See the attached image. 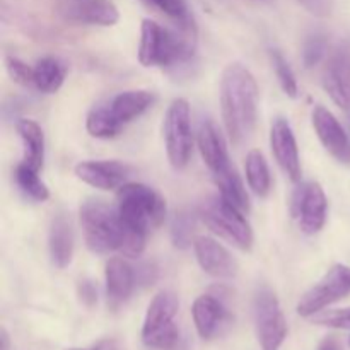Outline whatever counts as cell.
I'll return each mask as SVG.
<instances>
[{
    "instance_id": "28",
    "label": "cell",
    "mask_w": 350,
    "mask_h": 350,
    "mask_svg": "<svg viewBox=\"0 0 350 350\" xmlns=\"http://www.w3.org/2000/svg\"><path fill=\"white\" fill-rule=\"evenodd\" d=\"M195 215L188 211H180L171 222V241L178 250H187L193 245Z\"/></svg>"
},
{
    "instance_id": "1",
    "label": "cell",
    "mask_w": 350,
    "mask_h": 350,
    "mask_svg": "<svg viewBox=\"0 0 350 350\" xmlns=\"http://www.w3.org/2000/svg\"><path fill=\"white\" fill-rule=\"evenodd\" d=\"M79 215L85 246L92 253L108 255L118 252L129 258H139L146 250L147 234L130 228L118 208L109 207L106 202L89 198L81 205Z\"/></svg>"
},
{
    "instance_id": "34",
    "label": "cell",
    "mask_w": 350,
    "mask_h": 350,
    "mask_svg": "<svg viewBox=\"0 0 350 350\" xmlns=\"http://www.w3.org/2000/svg\"><path fill=\"white\" fill-rule=\"evenodd\" d=\"M77 293H79V297H81V301L85 304V306H94V304L98 303V289H96L92 280H88V279L81 280L77 287Z\"/></svg>"
},
{
    "instance_id": "10",
    "label": "cell",
    "mask_w": 350,
    "mask_h": 350,
    "mask_svg": "<svg viewBox=\"0 0 350 350\" xmlns=\"http://www.w3.org/2000/svg\"><path fill=\"white\" fill-rule=\"evenodd\" d=\"M291 214L299 222L301 231L317 234L323 229L328 214V200L320 183L304 181L296 187L291 200Z\"/></svg>"
},
{
    "instance_id": "30",
    "label": "cell",
    "mask_w": 350,
    "mask_h": 350,
    "mask_svg": "<svg viewBox=\"0 0 350 350\" xmlns=\"http://www.w3.org/2000/svg\"><path fill=\"white\" fill-rule=\"evenodd\" d=\"M328 41L323 34H313L306 40L303 48V64L306 68H313L327 57Z\"/></svg>"
},
{
    "instance_id": "13",
    "label": "cell",
    "mask_w": 350,
    "mask_h": 350,
    "mask_svg": "<svg viewBox=\"0 0 350 350\" xmlns=\"http://www.w3.org/2000/svg\"><path fill=\"white\" fill-rule=\"evenodd\" d=\"M193 250L198 265L208 275L215 279H232L238 273V262L215 239L197 236L193 241Z\"/></svg>"
},
{
    "instance_id": "21",
    "label": "cell",
    "mask_w": 350,
    "mask_h": 350,
    "mask_svg": "<svg viewBox=\"0 0 350 350\" xmlns=\"http://www.w3.org/2000/svg\"><path fill=\"white\" fill-rule=\"evenodd\" d=\"M156 101V96L150 91H125L120 92L118 96L113 98V101L109 103V111L113 113L116 120H118L122 125L133 122V120L139 118L140 115L147 111L150 106Z\"/></svg>"
},
{
    "instance_id": "36",
    "label": "cell",
    "mask_w": 350,
    "mask_h": 350,
    "mask_svg": "<svg viewBox=\"0 0 350 350\" xmlns=\"http://www.w3.org/2000/svg\"><path fill=\"white\" fill-rule=\"evenodd\" d=\"M303 7H306L314 16H327L330 14L332 3L330 0H297Z\"/></svg>"
},
{
    "instance_id": "20",
    "label": "cell",
    "mask_w": 350,
    "mask_h": 350,
    "mask_svg": "<svg viewBox=\"0 0 350 350\" xmlns=\"http://www.w3.org/2000/svg\"><path fill=\"white\" fill-rule=\"evenodd\" d=\"M48 248H50L51 263L57 269L64 270L70 265L74 256V229L67 215L58 214L51 221Z\"/></svg>"
},
{
    "instance_id": "7",
    "label": "cell",
    "mask_w": 350,
    "mask_h": 350,
    "mask_svg": "<svg viewBox=\"0 0 350 350\" xmlns=\"http://www.w3.org/2000/svg\"><path fill=\"white\" fill-rule=\"evenodd\" d=\"M164 144L170 164L174 170H183L190 163L193 149V133H191V113L187 99L178 98L167 108L164 116Z\"/></svg>"
},
{
    "instance_id": "31",
    "label": "cell",
    "mask_w": 350,
    "mask_h": 350,
    "mask_svg": "<svg viewBox=\"0 0 350 350\" xmlns=\"http://www.w3.org/2000/svg\"><path fill=\"white\" fill-rule=\"evenodd\" d=\"M5 67H7V74H9V77L12 79L16 84H21V85L34 84V68H31L29 65L24 64V62L19 60L17 57H7Z\"/></svg>"
},
{
    "instance_id": "35",
    "label": "cell",
    "mask_w": 350,
    "mask_h": 350,
    "mask_svg": "<svg viewBox=\"0 0 350 350\" xmlns=\"http://www.w3.org/2000/svg\"><path fill=\"white\" fill-rule=\"evenodd\" d=\"M137 284L142 286H152L157 279V267L154 263H142L135 272Z\"/></svg>"
},
{
    "instance_id": "33",
    "label": "cell",
    "mask_w": 350,
    "mask_h": 350,
    "mask_svg": "<svg viewBox=\"0 0 350 350\" xmlns=\"http://www.w3.org/2000/svg\"><path fill=\"white\" fill-rule=\"evenodd\" d=\"M156 7H159L164 14L176 21H183L190 17L187 9V0H149Z\"/></svg>"
},
{
    "instance_id": "5",
    "label": "cell",
    "mask_w": 350,
    "mask_h": 350,
    "mask_svg": "<svg viewBox=\"0 0 350 350\" xmlns=\"http://www.w3.org/2000/svg\"><path fill=\"white\" fill-rule=\"evenodd\" d=\"M204 224L219 238L226 239L236 248L250 252L253 246V231L243 211L226 200L222 195H211L198 207Z\"/></svg>"
},
{
    "instance_id": "37",
    "label": "cell",
    "mask_w": 350,
    "mask_h": 350,
    "mask_svg": "<svg viewBox=\"0 0 350 350\" xmlns=\"http://www.w3.org/2000/svg\"><path fill=\"white\" fill-rule=\"evenodd\" d=\"M65 350H118V349H116L115 340H101L96 345H92L91 349H65Z\"/></svg>"
},
{
    "instance_id": "16",
    "label": "cell",
    "mask_w": 350,
    "mask_h": 350,
    "mask_svg": "<svg viewBox=\"0 0 350 350\" xmlns=\"http://www.w3.org/2000/svg\"><path fill=\"white\" fill-rule=\"evenodd\" d=\"M313 126L318 139L325 146V149L332 156L338 159H347L350 156V144L347 132L344 130L342 123L335 118L332 111H328L325 106L318 105L313 109Z\"/></svg>"
},
{
    "instance_id": "27",
    "label": "cell",
    "mask_w": 350,
    "mask_h": 350,
    "mask_svg": "<svg viewBox=\"0 0 350 350\" xmlns=\"http://www.w3.org/2000/svg\"><path fill=\"white\" fill-rule=\"evenodd\" d=\"M16 181L19 185L21 190L31 197L36 202H44L50 198V190H48L46 185L43 183L40 176H38V171L29 167L27 164L21 163L16 167Z\"/></svg>"
},
{
    "instance_id": "3",
    "label": "cell",
    "mask_w": 350,
    "mask_h": 350,
    "mask_svg": "<svg viewBox=\"0 0 350 350\" xmlns=\"http://www.w3.org/2000/svg\"><path fill=\"white\" fill-rule=\"evenodd\" d=\"M176 23V29H167L156 21H142L139 62L144 67H174L193 58L197 48L193 21L187 17Z\"/></svg>"
},
{
    "instance_id": "22",
    "label": "cell",
    "mask_w": 350,
    "mask_h": 350,
    "mask_svg": "<svg viewBox=\"0 0 350 350\" xmlns=\"http://www.w3.org/2000/svg\"><path fill=\"white\" fill-rule=\"evenodd\" d=\"M17 133L23 140L24 159L23 163L27 164L33 170L40 171L43 167L44 161V135L41 126L34 120L23 118L16 123Z\"/></svg>"
},
{
    "instance_id": "9",
    "label": "cell",
    "mask_w": 350,
    "mask_h": 350,
    "mask_svg": "<svg viewBox=\"0 0 350 350\" xmlns=\"http://www.w3.org/2000/svg\"><path fill=\"white\" fill-rule=\"evenodd\" d=\"M255 328L263 350H279L287 337V321L275 293L262 287L255 296Z\"/></svg>"
},
{
    "instance_id": "32",
    "label": "cell",
    "mask_w": 350,
    "mask_h": 350,
    "mask_svg": "<svg viewBox=\"0 0 350 350\" xmlns=\"http://www.w3.org/2000/svg\"><path fill=\"white\" fill-rule=\"evenodd\" d=\"M313 323L320 325V327H327V328L350 330V308L321 313L320 317L313 318Z\"/></svg>"
},
{
    "instance_id": "6",
    "label": "cell",
    "mask_w": 350,
    "mask_h": 350,
    "mask_svg": "<svg viewBox=\"0 0 350 350\" xmlns=\"http://www.w3.org/2000/svg\"><path fill=\"white\" fill-rule=\"evenodd\" d=\"M178 308H180L178 297L171 291H161L154 296L147 308L142 327V342L147 347L156 350H171L176 347L180 340V330L174 323Z\"/></svg>"
},
{
    "instance_id": "25",
    "label": "cell",
    "mask_w": 350,
    "mask_h": 350,
    "mask_svg": "<svg viewBox=\"0 0 350 350\" xmlns=\"http://www.w3.org/2000/svg\"><path fill=\"white\" fill-rule=\"evenodd\" d=\"M246 180L253 193L260 198H265L272 188V176H270L269 164L258 149L250 150L246 156Z\"/></svg>"
},
{
    "instance_id": "29",
    "label": "cell",
    "mask_w": 350,
    "mask_h": 350,
    "mask_svg": "<svg viewBox=\"0 0 350 350\" xmlns=\"http://www.w3.org/2000/svg\"><path fill=\"white\" fill-rule=\"evenodd\" d=\"M269 55H270V62H272L273 70H275V75H277V79H279L282 91L286 92L289 98H297L299 85H297L296 74H294V70L291 68L289 62L286 60V57H284L279 50H273V48L269 51Z\"/></svg>"
},
{
    "instance_id": "26",
    "label": "cell",
    "mask_w": 350,
    "mask_h": 350,
    "mask_svg": "<svg viewBox=\"0 0 350 350\" xmlns=\"http://www.w3.org/2000/svg\"><path fill=\"white\" fill-rule=\"evenodd\" d=\"M122 126V123L109 111V106H99V108L91 109L88 120H85V129H88L89 135L96 137V139H113L118 135Z\"/></svg>"
},
{
    "instance_id": "18",
    "label": "cell",
    "mask_w": 350,
    "mask_h": 350,
    "mask_svg": "<svg viewBox=\"0 0 350 350\" xmlns=\"http://www.w3.org/2000/svg\"><path fill=\"white\" fill-rule=\"evenodd\" d=\"M106 277V294L111 308H120L132 296L137 286L135 270L123 258H109L105 270Z\"/></svg>"
},
{
    "instance_id": "17",
    "label": "cell",
    "mask_w": 350,
    "mask_h": 350,
    "mask_svg": "<svg viewBox=\"0 0 350 350\" xmlns=\"http://www.w3.org/2000/svg\"><path fill=\"white\" fill-rule=\"evenodd\" d=\"M191 314H193L198 335L204 340H212V338L217 337L229 321V313L224 304L217 297L208 296V294H204V296L195 299Z\"/></svg>"
},
{
    "instance_id": "24",
    "label": "cell",
    "mask_w": 350,
    "mask_h": 350,
    "mask_svg": "<svg viewBox=\"0 0 350 350\" xmlns=\"http://www.w3.org/2000/svg\"><path fill=\"white\" fill-rule=\"evenodd\" d=\"M214 181L226 200L231 202V204L234 205V207H238L239 211H250L248 191H246L241 176H239L238 171L234 170V166L229 164L228 167H224V170L219 171V173H214Z\"/></svg>"
},
{
    "instance_id": "15",
    "label": "cell",
    "mask_w": 350,
    "mask_h": 350,
    "mask_svg": "<svg viewBox=\"0 0 350 350\" xmlns=\"http://www.w3.org/2000/svg\"><path fill=\"white\" fill-rule=\"evenodd\" d=\"M64 16L68 21L92 26H115L120 12L111 0H68L64 3Z\"/></svg>"
},
{
    "instance_id": "23",
    "label": "cell",
    "mask_w": 350,
    "mask_h": 350,
    "mask_svg": "<svg viewBox=\"0 0 350 350\" xmlns=\"http://www.w3.org/2000/svg\"><path fill=\"white\" fill-rule=\"evenodd\" d=\"M34 85L44 94H53L62 88L67 75V65L57 57H43L34 65Z\"/></svg>"
},
{
    "instance_id": "8",
    "label": "cell",
    "mask_w": 350,
    "mask_h": 350,
    "mask_svg": "<svg viewBox=\"0 0 350 350\" xmlns=\"http://www.w3.org/2000/svg\"><path fill=\"white\" fill-rule=\"evenodd\" d=\"M350 294V267L337 263L332 267L323 279L311 287L297 304V313L303 318L317 317L330 304L338 303Z\"/></svg>"
},
{
    "instance_id": "2",
    "label": "cell",
    "mask_w": 350,
    "mask_h": 350,
    "mask_svg": "<svg viewBox=\"0 0 350 350\" xmlns=\"http://www.w3.org/2000/svg\"><path fill=\"white\" fill-rule=\"evenodd\" d=\"M221 111L231 142H245L258 116V85L245 65L231 64L222 72Z\"/></svg>"
},
{
    "instance_id": "14",
    "label": "cell",
    "mask_w": 350,
    "mask_h": 350,
    "mask_svg": "<svg viewBox=\"0 0 350 350\" xmlns=\"http://www.w3.org/2000/svg\"><path fill=\"white\" fill-rule=\"evenodd\" d=\"M132 170L120 161H84L75 166L79 180L99 190H115L125 185Z\"/></svg>"
},
{
    "instance_id": "38",
    "label": "cell",
    "mask_w": 350,
    "mask_h": 350,
    "mask_svg": "<svg viewBox=\"0 0 350 350\" xmlns=\"http://www.w3.org/2000/svg\"><path fill=\"white\" fill-rule=\"evenodd\" d=\"M318 350H340V347H338L337 340L330 337V338H325V340L321 342L320 349H318Z\"/></svg>"
},
{
    "instance_id": "4",
    "label": "cell",
    "mask_w": 350,
    "mask_h": 350,
    "mask_svg": "<svg viewBox=\"0 0 350 350\" xmlns=\"http://www.w3.org/2000/svg\"><path fill=\"white\" fill-rule=\"evenodd\" d=\"M118 212L130 228L149 234L166 219V200L159 191L144 183H125L120 187Z\"/></svg>"
},
{
    "instance_id": "12",
    "label": "cell",
    "mask_w": 350,
    "mask_h": 350,
    "mask_svg": "<svg viewBox=\"0 0 350 350\" xmlns=\"http://www.w3.org/2000/svg\"><path fill=\"white\" fill-rule=\"evenodd\" d=\"M270 146H272L273 156H275V161L282 167L284 173L293 181H299L301 173H303L299 149H297L293 129L286 118L279 116V118L273 120L272 129H270Z\"/></svg>"
},
{
    "instance_id": "11",
    "label": "cell",
    "mask_w": 350,
    "mask_h": 350,
    "mask_svg": "<svg viewBox=\"0 0 350 350\" xmlns=\"http://www.w3.org/2000/svg\"><path fill=\"white\" fill-rule=\"evenodd\" d=\"M323 88L335 105L350 111V40L340 41L328 53Z\"/></svg>"
},
{
    "instance_id": "19",
    "label": "cell",
    "mask_w": 350,
    "mask_h": 350,
    "mask_svg": "<svg viewBox=\"0 0 350 350\" xmlns=\"http://www.w3.org/2000/svg\"><path fill=\"white\" fill-rule=\"evenodd\" d=\"M197 140L202 159L207 164L208 170L212 171V174L219 173V171H222L231 164L229 163V154L224 137H222V133L219 132V129L211 120H205V122L200 123Z\"/></svg>"
}]
</instances>
